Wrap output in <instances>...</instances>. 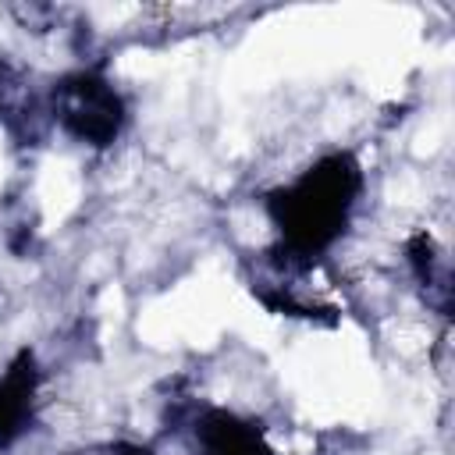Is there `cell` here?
<instances>
[{
  "label": "cell",
  "mask_w": 455,
  "mask_h": 455,
  "mask_svg": "<svg viewBox=\"0 0 455 455\" xmlns=\"http://www.w3.org/2000/svg\"><path fill=\"white\" fill-rule=\"evenodd\" d=\"M355 196H359V167L352 156L334 153L323 156L316 167L302 171L291 185H284L270 199V210L288 249L295 256H309L341 235L355 206Z\"/></svg>",
  "instance_id": "6da1fadb"
},
{
  "label": "cell",
  "mask_w": 455,
  "mask_h": 455,
  "mask_svg": "<svg viewBox=\"0 0 455 455\" xmlns=\"http://www.w3.org/2000/svg\"><path fill=\"white\" fill-rule=\"evenodd\" d=\"M57 117L68 124L71 135L92 146H107L121 132L124 103L110 82L82 71L57 85Z\"/></svg>",
  "instance_id": "7a4b0ae2"
},
{
  "label": "cell",
  "mask_w": 455,
  "mask_h": 455,
  "mask_svg": "<svg viewBox=\"0 0 455 455\" xmlns=\"http://www.w3.org/2000/svg\"><path fill=\"white\" fill-rule=\"evenodd\" d=\"M196 444L199 455H274L252 423L228 412L206 416L203 427H196Z\"/></svg>",
  "instance_id": "3957f363"
},
{
  "label": "cell",
  "mask_w": 455,
  "mask_h": 455,
  "mask_svg": "<svg viewBox=\"0 0 455 455\" xmlns=\"http://www.w3.org/2000/svg\"><path fill=\"white\" fill-rule=\"evenodd\" d=\"M32 391H36V384H32V366H28V359H21L4 380H0V441H11L21 427V419L28 416V409H32Z\"/></svg>",
  "instance_id": "277c9868"
},
{
  "label": "cell",
  "mask_w": 455,
  "mask_h": 455,
  "mask_svg": "<svg viewBox=\"0 0 455 455\" xmlns=\"http://www.w3.org/2000/svg\"><path fill=\"white\" fill-rule=\"evenodd\" d=\"M78 455H149V451L135 448V444H100V448H89V451H78Z\"/></svg>",
  "instance_id": "5b68a950"
}]
</instances>
